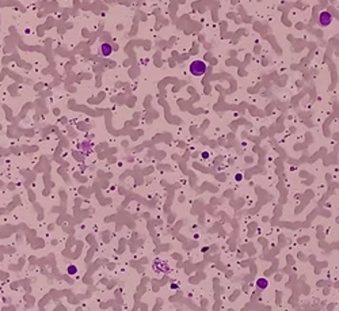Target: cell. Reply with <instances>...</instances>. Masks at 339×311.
Returning a JSON list of instances; mask_svg holds the SVG:
<instances>
[{
  "mask_svg": "<svg viewBox=\"0 0 339 311\" xmlns=\"http://www.w3.org/2000/svg\"><path fill=\"white\" fill-rule=\"evenodd\" d=\"M206 69H208V64L202 60H196L190 64V72L196 76H202V75L206 74Z\"/></svg>",
  "mask_w": 339,
  "mask_h": 311,
  "instance_id": "obj_1",
  "label": "cell"
},
{
  "mask_svg": "<svg viewBox=\"0 0 339 311\" xmlns=\"http://www.w3.org/2000/svg\"><path fill=\"white\" fill-rule=\"evenodd\" d=\"M101 52L103 56H109L111 55V52H113V48H111V45H109V43H103L101 48Z\"/></svg>",
  "mask_w": 339,
  "mask_h": 311,
  "instance_id": "obj_3",
  "label": "cell"
},
{
  "mask_svg": "<svg viewBox=\"0 0 339 311\" xmlns=\"http://www.w3.org/2000/svg\"><path fill=\"white\" fill-rule=\"evenodd\" d=\"M319 22H320L321 26H327L331 23V14L328 13H321L320 18H319Z\"/></svg>",
  "mask_w": 339,
  "mask_h": 311,
  "instance_id": "obj_2",
  "label": "cell"
}]
</instances>
